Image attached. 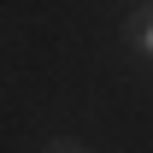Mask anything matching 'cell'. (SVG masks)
<instances>
[{
	"label": "cell",
	"instance_id": "cell-1",
	"mask_svg": "<svg viewBox=\"0 0 153 153\" xmlns=\"http://www.w3.org/2000/svg\"><path fill=\"white\" fill-rule=\"evenodd\" d=\"M124 47L141 59H153V0H141L130 18H124Z\"/></svg>",
	"mask_w": 153,
	"mask_h": 153
},
{
	"label": "cell",
	"instance_id": "cell-2",
	"mask_svg": "<svg viewBox=\"0 0 153 153\" xmlns=\"http://www.w3.org/2000/svg\"><path fill=\"white\" fill-rule=\"evenodd\" d=\"M47 153H88V147H76V141H53Z\"/></svg>",
	"mask_w": 153,
	"mask_h": 153
}]
</instances>
